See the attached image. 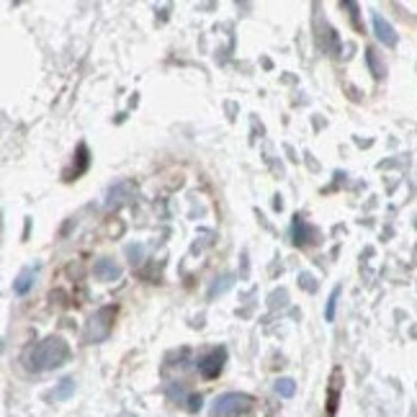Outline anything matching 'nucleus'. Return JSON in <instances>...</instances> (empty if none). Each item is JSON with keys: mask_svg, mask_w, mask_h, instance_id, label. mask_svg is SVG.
Here are the masks:
<instances>
[{"mask_svg": "<svg viewBox=\"0 0 417 417\" xmlns=\"http://www.w3.org/2000/svg\"><path fill=\"white\" fill-rule=\"evenodd\" d=\"M276 394H278V397H294V394H296V381H294V378H278V381H276Z\"/></svg>", "mask_w": 417, "mask_h": 417, "instance_id": "13", "label": "nucleus"}, {"mask_svg": "<svg viewBox=\"0 0 417 417\" xmlns=\"http://www.w3.org/2000/svg\"><path fill=\"white\" fill-rule=\"evenodd\" d=\"M75 157H78V163L72 160V170H68V173H65V178H68V181H75V178L85 173L88 165H90V155H88L85 145H78V155H75Z\"/></svg>", "mask_w": 417, "mask_h": 417, "instance_id": "10", "label": "nucleus"}, {"mask_svg": "<svg viewBox=\"0 0 417 417\" xmlns=\"http://www.w3.org/2000/svg\"><path fill=\"white\" fill-rule=\"evenodd\" d=\"M185 407H188V412H199L201 409V394H188Z\"/></svg>", "mask_w": 417, "mask_h": 417, "instance_id": "15", "label": "nucleus"}, {"mask_svg": "<svg viewBox=\"0 0 417 417\" xmlns=\"http://www.w3.org/2000/svg\"><path fill=\"white\" fill-rule=\"evenodd\" d=\"M93 273H96L98 281H116L119 276H121V268H119L114 261H108V258H103V261H98L96 265H93Z\"/></svg>", "mask_w": 417, "mask_h": 417, "instance_id": "8", "label": "nucleus"}, {"mask_svg": "<svg viewBox=\"0 0 417 417\" xmlns=\"http://www.w3.org/2000/svg\"><path fill=\"white\" fill-rule=\"evenodd\" d=\"M338 299H340V286H335L330 292V299H327V309H325V320L335 322V309H338Z\"/></svg>", "mask_w": 417, "mask_h": 417, "instance_id": "14", "label": "nucleus"}, {"mask_svg": "<svg viewBox=\"0 0 417 417\" xmlns=\"http://www.w3.org/2000/svg\"><path fill=\"white\" fill-rule=\"evenodd\" d=\"M126 252H129V258H132V263H139V261H136V258L142 255V247H134V245H132V247H126Z\"/></svg>", "mask_w": 417, "mask_h": 417, "instance_id": "16", "label": "nucleus"}, {"mask_svg": "<svg viewBox=\"0 0 417 417\" xmlns=\"http://www.w3.org/2000/svg\"><path fill=\"white\" fill-rule=\"evenodd\" d=\"M224 360H227V350L224 348H209L206 353L199 356L196 369H199V374H201L206 381H212V378H216L219 374H222Z\"/></svg>", "mask_w": 417, "mask_h": 417, "instance_id": "4", "label": "nucleus"}, {"mask_svg": "<svg viewBox=\"0 0 417 417\" xmlns=\"http://www.w3.org/2000/svg\"><path fill=\"white\" fill-rule=\"evenodd\" d=\"M292 237H294V243H296V245H314L317 240H320L317 230L304 222V219H301V214H296V216H294Z\"/></svg>", "mask_w": 417, "mask_h": 417, "instance_id": "7", "label": "nucleus"}, {"mask_svg": "<svg viewBox=\"0 0 417 417\" xmlns=\"http://www.w3.org/2000/svg\"><path fill=\"white\" fill-rule=\"evenodd\" d=\"M34 278H37V265H29V268H23V271L16 276V281H13V292L23 296V294H29V289L34 286Z\"/></svg>", "mask_w": 417, "mask_h": 417, "instance_id": "9", "label": "nucleus"}, {"mask_svg": "<svg viewBox=\"0 0 417 417\" xmlns=\"http://www.w3.org/2000/svg\"><path fill=\"white\" fill-rule=\"evenodd\" d=\"M340 391H343V369H332L330 384H327V402H325V412H327V417L338 415Z\"/></svg>", "mask_w": 417, "mask_h": 417, "instance_id": "5", "label": "nucleus"}, {"mask_svg": "<svg viewBox=\"0 0 417 417\" xmlns=\"http://www.w3.org/2000/svg\"><path fill=\"white\" fill-rule=\"evenodd\" d=\"M371 21H374V34H376V39L381 41V44H387V47H397L399 37H397V31H394V26H391L381 13H374Z\"/></svg>", "mask_w": 417, "mask_h": 417, "instance_id": "6", "label": "nucleus"}, {"mask_svg": "<svg viewBox=\"0 0 417 417\" xmlns=\"http://www.w3.org/2000/svg\"><path fill=\"white\" fill-rule=\"evenodd\" d=\"M116 314H119V309L114 304L101 307V309L88 320L85 332H83V343H101V340H106L108 335H111V330H114Z\"/></svg>", "mask_w": 417, "mask_h": 417, "instance_id": "2", "label": "nucleus"}, {"mask_svg": "<svg viewBox=\"0 0 417 417\" xmlns=\"http://www.w3.org/2000/svg\"><path fill=\"white\" fill-rule=\"evenodd\" d=\"M366 62H369V68H371V75L376 80H381L384 75H387V68L381 65V59H378L376 54V49H366Z\"/></svg>", "mask_w": 417, "mask_h": 417, "instance_id": "11", "label": "nucleus"}, {"mask_svg": "<svg viewBox=\"0 0 417 417\" xmlns=\"http://www.w3.org/2000/svg\"><path fill=\"white\" fill-rule=\"evenodd\" d=\"M70 358V345L65 343V338L59 335H49L41 343L31 345L23 353V366L34 374H44V371H54L62 363H68Z\"/></svg>", "mask_w": 417, "mask_h": 417, "instance_id": "1", "label": "nucleus"}, {"mask_svg": "<svg viewBox=\"0 0 417 417\" xmlns=\"http://www.w3.org/2000/svg\"><path fill=\"white\" fill-rule=\"evenodd\" d=\"M72 391H75V381H72V378H62V381H59V387L52 391V397H49V399H54V402H62V399L72 397Z\"/></svg>", "mask_w": 417, "mask_h": 417, "instance_id": "12", "label": "nucleus"}, {"mask_svg": "<svg viewBox=\"0 0 417 417\" xmlns=\"http://www.w3.org/2000/svg\"><path fill=\"white\" fill-rule=\"evenodd\" d=\"M255 407V399L250 394H240V391H227L214 402V417H240L250 415Z\"/></svg>", "mask_w": 417, "mask_h": 417, "instance_id": "3", "label": "nucleus"}]
</instances>
